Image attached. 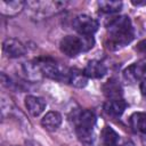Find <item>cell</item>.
Returning a JSON list of instances; mask_svg holds the SVG:
<instances>
[{
  "label": "cell",
  "instance_id": "6da1fadb",
  "mask_svg": "<svg viewBox=\"0 0 146 146\" xmlns=\"http://www.w3.org/2000/svg\"><path fill=\"white\" fill-rule=\"evenodd\" d=\"M135 38V31L130 18L125 15L116 16L107 23L105 46L110 50H120L128 46Z\"/></svg>",
  "mask_w": 146,
  "mask_h": 146
},
{
  "label": "cell",
  "instance_id": "7a4b0ae2",
  "mask_svg": "<svg viewBox=\"0 0 146 146\" xmlns=\"http://www.w3.org/2000/svg\"><path fill=\"white\" fill-rule=\"evenodd\" d=\"M95 40L92 36L66 35L59 42L60 51L67 57H76L81 52L88 51L94 47Z\"/></svg>",
  "mask_w": 146,
  "mask_h": 146
},
{
  "label": "cell",
  "instance_id": "3957f363",
  "mask_svg": "<svg viewBox=\"0 0 146 146\" xmlns=\"http://www.w3.org/2000/svg\"><path fill=\"white\" fill-rule=\"evenodd\" d=\"M35 65L38 66L40 73L42 76L57 80V81H64L66 82L68 68L63 67L59 65L54 58L51 57H38L33 59Z\"/></svg>",
  "mask_w": 146,
  "mask_h": 146
},
{
  "label": "cell",
  "instance_id": "277c9868",
  "mask_svg": "<svg viewBox=\"0 0 146 146\" xmlns=\"http://www.w3.org/2000/svg\"><path fill=\"white\" fill-rule=\"evenodd\" d=\"M73 121L75 124V131L78 137L83 141L90 140L94 127L96 124L95 113L90 110H82L76 113Z\"/></svg>",
  "mask_w": 146,
  "mask_h": 146
},
{
  "label": "cell",
  "instance_id": "5b68a950",
  "mask_svg": "<svg viewBox=\"0 0 146 146\" xmlns=\"http://www.w3.org/2000/svg\"><path fill=\"white\" fill-rule=\"evenodd\" d=\"M65 2L60 1H27L25 7L30 9L33 17L44 18L60 11L65 8Z\"/></svg>",
  "mask_w": 146,
  "mask_h": 146
},
{
  "label": "cell",
  "instance_id": "8992f818",
  "mask_svg": "<svg viewBox=\"0 0 146 146\" xmlns=\"http://www.w3.org/2000/svg\"><path fill=\"white\" fill-rule=\"evenodd\" d=\"M72 25L73 29L82 36H92L99 27L98 22L94 17L86 14H80L75 16Z\"/></svg>",
  "mask_w": 146,
  "mask_h": 146
},
{
  "label": "cell",
  "instance_id": "52a82bcc",
  "mask_svg": "<svg viewBox=\"0 0 146 146\" xmlns=\"http://www.w3.org/2000/svg\"><path fill=\"white\" fill-rule=\"evenodd\" d=\"M2 51L9 58H18L26 52V48L19 40L8 38L2 43Z\"/></svg>",
  "mask_w": 146,
  "mask_h": 146
},
{
  "label": "cell",
  "instance_id": "ba28073f",
  "mask_svg": "<svg viewBox=\"0 0 146 146\" xmlns=\"http://www.w3.org/2000/svg\"><path fill=\"white\" fill-rule=\"evenodd\" d=\"M123 75L125 79L130 81L145 80L146 79V57L128 66L123 71Z\"/></svg>",
  "mask_w": 146,
  "mask_h": 146
},
{
  "label": "cell",
  "instance_id": "9c48e42d",
  "mask_svg": "<svg viewBox=\"0 0 146 146\" xmlns=\"http://www.w3.org/2000/svg\"><path fill=\"white\" fill-rule=\"evenodd\" d=\"M83 73L88 79H100L106 74V66L103 62L92 59L88 62V64L83 68Z\"/></svg>",
  "mask_w": 146,
  "mask_h": 146
},
{
  "label": "cell",
  "instance_id": "30bf717a",
  "mask_svg": "<svg viewBox=\"0 0 146 146\" xmlns=\"http://www.w3.org/2000/svg\"><path fill=\"white\" fill-rule=\"evenodd\" d=\"M25 107L29 113L33 116H39L46 108V100L38 96H26L25 98Z\"/></svg>",
  "mask_w": 146,
  "mask_h": 146
},
{
  "label": "cell",
  "instance_id": "8fae6325",
  "mask_svg": "<svg viewBox=\"0 0 146 146\" xmlns=\"http://www.w3.org/2000/svg\"><path fill=\"white\" fill-rule=\"evenodd\" d=\"M127 108V103L120 98V99H108L104 104V111L107 115L113 117H119L123 114V112Z\"/></svg>",
  "mask_w": 146,
  "mask_h": 146
},
{
  "label": "cell",
  "instance_id": "7c38bea8",
  "mask_svg": "<svg viewBox=\"0 0 146 146\" xmlns=\"http://www.w3.org/2000/svg\"><path fill=\"white\" fill-rule=\"evenodd\" d=\"M26 6L25 1L22 0H13V1H0V11L7 16H15L19 14Z\"/></svg>",
  "mask_w": 146,
  "mask_h": 146
},
{
  "label": "cell",
  "instance_id": "4fadbf2b",
  "mask_svg": "<svg viewBox=\"0 0 146 146\" xmlns=\"http://www.w3.org/2000/svg\"><path fill=\"white\" fill-rule=\"evenodd\" d=\"M66 82L75 88H84L88 83V78L79 68H68Z\"/></svg>",
  "mask_w": 146,
  "mask_h": 146
},
{
  "label": "cell",
  "instance_id": "5bb4252c",
  "mask_svg": "<svg viewBox=\"0 0 146 146\" xmlns=\"http://www.w3.org/2000/svg\"><path fill=\"white\" fill-rule=\"evenodd\" d=\"M103 91H104V95L108 99L122 98V87L114 79H110L103 84Z\"/></svg>",
  "mask_w": 146,
  "mask_h": 146
},
{
  "label": "cell",
  "instance_id": "9a60e30c",
  "mask_svg": "<svg viewBox=\"0 0 146 146\" xmlns=\"http://www.w3.org/2000/svg\"><path fill=\"white\" fill-rule=\"evenodd\" d=\"M62 123V115L58 112L50 111L41 119V125L48 131H55Z\"/></svg>",
  "mask_w": 146,
  "mask_h": 146
},
{
  "label": "cell",
  "instance_id": "2e32d148",
  "mask_svg": "<svg viewBox=\"0 0 146 146\" xmlns=\"http://www.w3.org/2000/svg\"><path fill=\"white\" fill-rule=\"evenodd\" d=\"M129 124L133 131L146 136V113L145 112H136L131 114L129 119Z\"/></svg>",
  "mask_w": 146,
  "mask_h": 146
},
{
  "label": "cell",
  "instance_id": "e0dca14e",
  "mask_svg": "<svg viewBox=\"0 0 146 146\" xmlns=\"http://www.w3.org/2000/svg\"><path fill=\"white\" fill-rule=\"evenodd\" d=\"M119 133L108 125H105L100 132V140L103 146H119Z\"/></svg>",
  "mask_w": 146,
  "mask_h": 146
},
{
  "label": "cell",
  "instance_id": "ac0fdd59",
  "mask_svg": "<svg viewBox=\"0 0 146 146\" xmlns=\"http://www.w3.org/2000/svg\"><path fill=\"white\" fill-rule=\"evenodd\" d=\"M97 6H98V9L100 13L112 15V14H116L121 10L122 2L121 1H98Z\"/></svg>",
  "mask_w": 146,
  "mask_h": 146
},
{
  "label": "cell",
  "instance_id": "d6986e66",
  "mask_svg": "<svg viewBox=\"0 0 146 146\" xmlns=\"http://www.w3.org/2000/svg\"><path fill=\"white\" fill-rule=\"evenodd\" d=\"M136 50H137L138 52L143 54V55H146V39H144V40H141V41H139V42L137 43Z\"/></svg>",
  "mask_w": 146,
  "mask_h": 146
},
{
  "label": "cell",
  "instance_id": "ffe728a7",
  "mask_svg": "<svg viewBox=\"0 0 146 146\" xmlns=\"http://www.w3.org/2000/svg\"><path fill=\"white\" fill-rule=\"evenodd\" d=\"M140 91L144 97H146V79L140 82Z\"/></svg>",
  "mask_w": 146,
  "mask_h": 146
},
{
  "label": "cell",
  "instance_id": "44dd1931",
  "mask_svg": "<svg viewBox=\"0 0 146 146\" xmlns=\"http://www.w3.org/2000/svg\"><path fill=\"white\" fill-rule=\"evenodd\" d=\"M131 3L135 6H141V5H146V1H132Z\"/></svg>",
  "mask_w": 146,
  "mask_h": 146
},
{
  "label": "cell",
  "instance_id": "7402d4cb",
  "mask_svg": "<svg viewBox=\"0 0 146 146\" xmlns=\"http://www.w3.org/2000/svg\"><path fill=\"white\" fill-rule=\"evenodd\" d=\"M119 146H135L131 141H125V143H123V144H121V145H119Z\"/></svg>",
  "mask_w": 146,
  "mask_h": 146
}]
</instances>
